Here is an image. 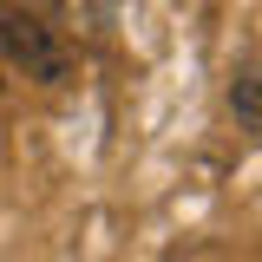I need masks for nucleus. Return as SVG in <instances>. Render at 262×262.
<instances>
[{
	"label": "nucleus",
	"mask_w": 262,
	"mask_h": 262,
	"mask_svg": "<svg viewBox=\"0 0 262 262\" xmlns=\"http://www.w3.org/2000/svg\"><path fill=\"white\" fill-rule=\"evenodd\" d=\"M229 105H236L249 125H262V59L236 72V85H229Z\"/></svg>",
	"instance_id": "obj_2"
},
{
	"label": "nucleus",
	"mask_w": 262,
	"mask_h": 262,
	"mask_svg": "<svg viewBox=\"0 0 262 262\" xmlns=\"http://www.w3.org/2000/svg\"><path fill=\"white\" fill-rule=\"evenodd\" d=\"M0 92H7V79H0Z\"/></svg>",
	"instance_id": "obj_3"
},
{
	"label": "nucleus",
	"mask_w": 262,
	"mask_h": 262,
	"mask_svg": "<svg viewBox=\"0 0 262 262\" xmlns=\"http://www.w3.org/2000/svg\"><path fill=\"white\" fill-rule=\"evenodd\" d=\"M0 53H7L13 72H27L33 85H66V79H72L66 46L53 39L46 20H33L27 7H0Z\"/></svg>",
	"instance_id": "obj_1"
}]
</instances>
